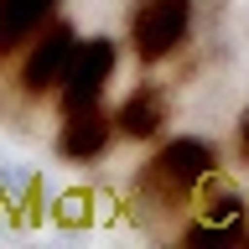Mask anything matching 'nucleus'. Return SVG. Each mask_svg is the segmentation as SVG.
Segmentation results:
<instances>
[{
	"instance_id": "3",
	"label": "nucleus",
	"mask_w": 249,
	"mask_h": 249,
	"mask_svg": "<svg viewBox=\"0 0 249 249\" xmlns=\"http://www.w3.org/2000/svg\"><path fill=\"white\" fill-rule=\"evenodd\" d=\"M78 42H83V36L73 31V21H62V16H57V21H47V26L16 52V89L26 93V99H47V93L57 99Z\"/></svg>"
},
{
	"instance_id": "8",
	"label": "nucleus",
	"mask_w": 249,
	"mask_h": 249,
	"mask_svg": "<svg viewBox=\"0 0 249 249\" xmlns=\"http://www.w3.org/2000/svg\"><path fill=\"white\" fill-rule=\"evenodd\" d=\"M57 11L62 0H0V57H16L47 21H57Z\"/></svg>"
},
{
	"instance_id": "4",
	"label": "nucleus",
	"mask_w": 249,
	"mask_h": 249,
	"mask_svg": "<svg viewBox=\"0 0 249 249\" xmlns=\"http://www.w3.org/2000/svg\"><path fill=\"white\" fill-rule=\"evenodd\" d=\"M114 73H120V42L114 36H83L73 62H68V78H62V89H57V109L73 114V109L104 104Z\"/></svg>"
},
{
	"instance_id": "5",
	"label": "nucleus",
	"mask_w": 249,
	"mask_h": 249,
	"mask_svg": "<svg viewBox=\"0 0 249 249\" xmlns=\"http://www.w3.org/2000/svg\"><path fill=\"white\" fill-rule=\"evenodd\" d=\"M249 239V202L233 187H208L192 202V223L182 229V244H239Z\"/></svg>"
},
{
	"instance_id": "7",
	"label": "nucleus",
	"mask_w": 249,
	"mask_h": 249,
	"mask_svg": "<svg viewBox=\"0 0 249 249\" xmlns=\"http://www.w3.org/2000/svg\"><path fill=\"white\" fill-rule=\"evenodd\" d=\"M120 140V130H114V109L93 104V109H73V114H62L57 124V156L68 161V166H93V161H104L109 145Z\"/></svg>"
},
{
	"instance_id": "1",
	"label": "nucleus",
	"mask_w": 249,
	"mask_h": 249,
	"mask_svg": "<svg viewBox=\"0 0 249 249\" xmlns=\"http://www.w3.org/2000/svg\"><path fill=\"white\" fill-rule=\"evenodd\" d=\"M218 171H223V151L208 135H166L135 171V202L151 213H187L218 182Z\"/></svg>"
},
{
	"instance_id": "2",
	"label": "nucleus",
	"mask_w": 249,
	"mask_h": 249,
	"mask_svg": "<svg viewBox=\"0 0 249 249\" xmlns=\"http://www.w3.org/2000/svg\"><path fill=\"white\" fill-rule=\"evenodd\" d=\"M197 26V0H130L124 47L140 68H161L192 42Z\"/></svg>"
},
{
	"instance_id": "9",
	"label": "nucleus",
	"mask_w": 249,
	"mask_h": 249,
	"mask_svg": "<svg viewBox=\"0 0 249 249\" xmlns=\"http://www.w3.org/2000/svg\"><path fill=\"white\" fill-rule=\"evenodd\" d=\"M233 156H239V166H249V104L239 109V124H233Z\"/></svg>"
},
{
	"instance_id": "6",
	"label": "nucleus",
	"mask_w": 249,
	"mask_h": 249,
	"mask_svg": "<svg viewBox=\"0 0 249 249\" xmlns=\"http://www.w3.org/2000/svg\"><path fill=\"white\" fill-rule=\"evenodd\" d=\"M114 130H120V140H130V145H156V140H166L171 135V93L161 89L156 78L135 83V89L114 104Z\"/></svg>"
}]
</instances>
